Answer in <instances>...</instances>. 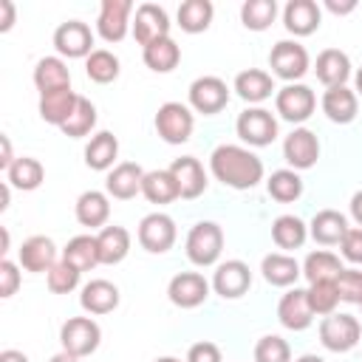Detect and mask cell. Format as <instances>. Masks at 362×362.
Wrapping results in <instances>:
<instances>
[{
  "mask_svg": "<svg viewBox=\"0 0 362 362\" xmlns=\"http://www.w3.org/2000/svg\"><path fill=\"white\" fill-rule=\"evenodd\" d=\"M209 173L215 181L232 189H252L263 181V161L240 144H218L209 156Z\"/></svg>",
  "mask_w": 362,
  "mask_h": 362,
  "instance_id": "obj_1",
  "label": "cell"
},
{
  "mask_svg": "<svg viewBox=\"0 0 362 362\" xmlns=\"http://www.w3.org/2000/svg\"><path fill=\"white\" fill-rule=\"evenodd\" d=\"M223 252V229L215 221H198L187 235V257L192 266H215Z\"/></svg>",
  "mask_w": 362,
  "mask_h": 362,
  "instance_id": "obj_2",
  "label": "cell"
},
{
  "mask_svg": "<svg viewBox=\"0 0 362 362\" xmlns=\"http://www.w3.org/2000/svg\"><path fill=\"white\" fill-rule=\"evenodd\" d=\"M269 68L274 76H280L283 82H300L308 68H311V59H308V51L305 45H300L297 40H280L272 45V54H269Z\"/></svg>",
  "mask_w": 362,
  "mask_h": 362,
  "instance_id": "obj_3",
  "label": "cell"
},
{
  "mask_svg": "<svg viewBox=\"0 0 362 362\" xmlns=\"http://www.w3.org/2000/svg\"><path fill=\"white\" fill-rule=\"evenodd\" d=\"M362 339V325L354 314H328L320 322V342L322 348L334 351V354H348L359 345Z\"/></svg>",
  "mask_w": 362,
  "mask_h": 362,
  "instance_id": "obj_4",
  "label": "cell"
},
{
  "mask_svg": "<svg viewBox=\"0 0 362 362\" xmlns=\"http://www.w3.org/2000/svg\"><path fill=\"white\" fill-rule=\"evenodd\" d=\"M99 342H102V328H99V322L93 317H71L59 328L62 351H68L76 359L90 356L99 348Z\"/></svg>",
  "mask_w": 362,
  "mask_h": 362,
  "instance_id": "obj_5",
  "label": "cell"
},
{
  "mask_svg": "<svg viewBox=\"0 0 362 362\" xmlns=\"http://www.w3.org/2000/svg\"><path fill=\"white\" fill-rule=\"evenodd\" d=\"M235 133L249 147H269L277 139V119L266 107H246L243 113H238Z\"/></svg>",
  "mask_w": 362,
  "mask_h": 362,
  "instance_id": "obj_6",
  "label": "cell"
},
{
  "mask_svg": "<svg viewBox=\"0 0 362 362\" xmlns=\"http://www.w3.org/2000/svg\"><path fill=\"white\" fill-rule=\"evenodd\" d=\"M192 130H195L192 107H187L181 102H164L156 110V133L167 144H184V141H189Z\"/></svg>",
  "mask_w": 362,
  "mask_h": 362,
  "instance_id": "obj_7",
  "label": "cell"
},
{
  "mask_svg": "<svg viewBox=\"0 0 362 362\" xmlns=\"http://www.w3.org/2000/svg\"><path fill=\"white\" fill-rule=\"evenodd\" d=\"M274 110L280 113V119H286L291 124H303L317 110V96L308 85L291 82V85H283L274 93Z\"/></svg>",
  "mask_w": 362,
  "mask_h": 362,
  "instance_id": "obj_8",
  "label": "cell"
},
{
  "mask_svg": "<svg viewBox=\"0 0 362 362\" xmlns=\"http://www.w3.org/2000/svg\"><path fill=\"white\" fill-rule=\"evenodd\" d=\"M136 235H139L141 249H147L150 255H164V252L173 249V243L178 238V229H175V221L167 212H150V215L141 218Z\"/></svg>",
  "mask_w": 362,
  "mask_h": 362,
  "instance_id": "obj_9",
  "label": "cell"
},
{
  "mask_svg": "<svg viewBox=\"0 0 362 362\" xmlns=\"http://www.w3.org/2000/svg\"><path fill=\"white\" fill-rule=\"evenodd\" d=\"M54 48L59 57H68V59H79V57H90L96 48H93V31L88 23L82 20H65L57 25L54 31Z\"/></svg>",
  "mask_w": 362,
  "mask_h": 362,
  "instance_id": "obj_10",
  "label": "cell"
},
{
  "mask_svg": "<svg viewBox=\"0 0 362 362\" xmlns=\"http://www.w3.org/2000/svg\"><path fill=\"white\" fill-rule=\"evenodd\" d=\"M133 3L130 0H102L99 17H96V34L105 42H122L127 31L133 28Z\"/></svg>",
  "mask_w": 362,
  "mask_h": 362,
  "instance_id": "obj_11",
  "label": "cell"
},
{
  "mask_svg": "<svg viewBox=\"0 0 362 362\" xmlns=\"http://www.w3.org/2000/svg\"><path fill=\"white\" fill-rule=\"evenodd\" d=\"M229 105V88L221 76H198L189 85V107L204 116H215Z\"/></svg>",
  "mask_w": 362,
  "mask_h": 362,
  "instance_id": "obj_12",
  "label": "cell"
},
{
  "mask_svg": "<svg viewBox=\"0 0 362 362\" xmlns=\"http://www.w3.org/2000/svg\"><path fill=\"white\" fill-rule=\"evenodd\" d=\"M283 158L291 170H311L320 158V139L314 130L308 127H294L286 139H283Z\"/></svg>",
  "mask_w": 362,
  "mask_h": 362,
  "instance_id": "obj_13",
  "label": "cell"
},
{
  "mask_svg": "<svg viewBox=\"0 0 362 362\" xmlns=\"http://www.w3.org/2000/svg\"><path fill=\"white\" fill-rule=\"evenodd\" d=\"M209 288L212 283L201 272H178L167 286V297L178 308H198L209 297Z\"/></svg>",
  "mask_w": 362,
  "mask_h": 362,
  "instance_id": "obj_14",
  "label": "cell"
},
{
  "mask_svg": "<svg viewBox=\"0 0 362 362\" xmlns=\"http://www.w3.org/2000/svg\"><path fill=\"white\" fill-rule=\"evenodd\" d=\"M252 286V272L243 260H223L215 266L212 274V291L223 300H238L249 291Z\"/></svg>",
  "mask_w": 362,
  "mask_h": 362,
  "instance_id": "obj_15",
  "label": "cell"
},
{
  "mask_svg": "<svg viewBox=\"0 0 362 362\" xmlns=\"http://www.w3.org/2000/svg\"><path fill=\"white\" fill-rule=\"evenodd\" d=\"M133 37L141 48L156 40L170 37V14L156 3H141L133 17Z\"/></svg>",
  "mask_w": 362,
  "mask_h": 362,
  "instance_id": "obj_16",
  "label": "cell"
},
{
  "mask_svg": "<svg viewBox=\"0 0 362 362\" xmlns=\"http://www.w3.org/2000/svg\"><path fill=\"white\" fill-rule=\"evenodd\" d=\"M17 260H20V266H23L25 272H34V274H40V272L48 274V272L59 263V260H57V246H54V240L45 238V235H31V238H25V240L20 243Z\"/></svg>",
  "mask_w": 362,
  "mask_h": 362,
  "instance_id": "obj_17",
  "label": "cell"
},
{
  "mask_svg": "<svg viewBox=\"0 0 362 362\" xmlns=\"http://www.w3.org/2000/svg\"><path fill=\"white\" fill-rule=\"evenodd\" d=\"M277 320H280V325L283 328H288V331H305L311 322H314V311H311V305H308V294H305V288H288L283 297H280V303H277Z\"/></svg>",
  "mask_w": 362,
  "mask_h": 362,
  "instance_id": "obj_18",
  "label": "cell"
},
{
  "mask_svg": "<svg viewBox=\"0 0 362 362\" xmlns=\"http://www.w3.org/2000/svg\"><path fill=\"white\" fill-rule=\"evenodd\" d=\"M173 175H175V184H178V195L184 201H192L198 195L206 192V173H204V164L195 158V156H181L175 158L170 167H167Z\"/></svg>",
  "mask_w": 362,
  "mask_h": 362,
  "instance_id": "obj_19",
  "label": "cell"
},
{
  "mask_svg": "<svg viewBox=\"0 0 362 362\" xmlns=\"http://www.w3.org/2000/svg\"><path fill=\"white\" fill-rule=\"evenodd\" d=\"M141 181H144V170L136 161H122L107 173L105 192L116 201H130L141 192Z\"/></svg>",
  "mask_w": 362,
  "mask_h": 362,
  "instance_id": "obj_20",
  "label": "cell"
},
{
  "mask_svg": "<svg viewBox=\"0 0 362 362\" xmlns=\"http://www.w3.org/2000/svg\"><path fill=\"white\" fill-rule=\"evenodd\" d=\"M322 11L314 0H288L283 8V25L294 37H308L320 28Z\"/></svg>",
  "mask_w": 362,
  "mask_h": 362,
  "instance_id": "obj_21",
  "label": "cell"
},
{
  "mask_svg": "<svg viewBox=\"0 0 362 362\" xmlns=\"http://www.w3.org/2000/svg\"><path fill=\"white\" fill-rule=\"evenodd\" d=\"M322 113L334 122V124H351L359 113V96L356 90H351L348 85H339V88H325L322 99Z\"/></svg>",
  "mask_w": 362,
  "mask_h": 362,
  "instance_id": "obj_22",
  "label": "cell"
},
{
  "mask_svg": "<svg viewBox=\"0 0 362 362\" xmlns=\"http://www.w3.org/2000/svg\"><path fill=\"white\" fill-rule=\"evenodd\" d=\"M119 300H122L119 288H116L110 280H102V277L85 283V286H82V294H79V305H82L88 314H93V317H102V314L116 311V308H119Z\"/></svg>",
  "mask_w": 362,
  "mask_h": 362,
  "instance_id": "obj_23",
  "label": "cell"
},
{
  "mask_svg": "<svg viewBox=\"0 0 362 362\" xmlns=\"http://www.w3.org/2000/svg\"><path fill=\"white\" fill-rule=\"evenodd\" d=\"M314 74L325 88H339L351 79V59L339 48H325V51L317 54Z\"/></svg>",
  "mask_w": 362,
  "mask_h": 362,
  "instance_id": "obj_24",
  "label": "cell"
},
{
  "mask_svg": "<svg viewBox=\"0 0 362 362\" xmlns=\"http://www.w3.org/2000/svg\"><path fill=\"white\" fill-rule=\"evenodd\" d=\"M76 221L88 229H105L107 218H110V195L107 192H99V189H85L79 198H76Z\"/></svg>",
  "mask_w": 362,
  "mask_h": 362,
  "instance_id": "obj_25",
  "label": "cell"
},
{
  "mask_svg": "<svg viewBox=\"0 0 362 362\" xmlns=\"http://www.w3.org/2000/svg\"><path fill=\"white\" fill-rule=\"evenodd\" d=\"M348 229H351V226H348V218H345L342 212H337V209H320V212L311 218V223H308V235H311L320 246H337V243L345 238Z\"/></svg>",
  "mask_w": 362,
  "mask_h": 362,
  "instance_id": "obj_26",
  "label": "cell"
},
{
  "mask_svg": "<svg viewBox=\"0 0 362 362\" xmlns=\"http://www.w3.org/2000/svg\"><path fill=\"white\" fill-rule=\"evenodd\" d=\"M260 272H263V280L269 286H277V288H288L297 283V277L303 274V266L291 257V255H283V252H272L260 260Z\"/></svg>",
  "mask_w": 362,
  "mask_h": 362,
  "instance_id": "obj_27",
  "label": "cell"
},
{
  "mask_svg": "<svg viewBox=\"0 0 362 362\" xmlns=\"http://www.w3.org/2000/svg\"><path fill=\"white\" fill-rule=\"evenodd\" d=\"M235 93L243 102H249V105H260V102H266L277 90H274L272 74H266L260 68H246V71H240L235 76Z\"/></svg>",
  "mask_w": 362,
  "mask_h": 362,
  "instance_id": "obj_28",
  "label": "cell"
},
{
  "mask_svg": "<svg viewBox=\"0 0 362 362\" xmlns=\"http://www.w3.org/2000/svg\"><path fill=\"white\" fill-rule=\"evenodd\" d=\"M76 99H79V93H74L71 88H59V90L40 93V119L48 122V124L62 127V124L68 122V116L74 113Z\"/></svg>",
  "mask_w": 362,
  "mask_h": 362,
  "instance_id": "obj_29",
  "label": "cell"
},
{
  "mask_svg": "<svg viewBox=\"0 0 362 362\" xmlns=\"http://www.w3.org/2000/svg\"><path fill=\"white\" fill-rule=\"evenodd\" d=\"M119 158V139L110 130H99L90 136L88 147H85V164L96 173H105L113 167V161Z\"/></svg>",
  "mask_w": 362,
  "mask_h": 362,
  "instance_id": "obj_30",
  "label": "cell"
},
{
  "mask_svg": "<svg viewBox=\"0 0 362 362\" xmlns=\"http://www.w3.org/2000/svg\"><path fill=\"white\" fill-rule=\"evenodd\" d=\"M96 243H99V263L105 266H116L127 257L130 252V232L124 226H105L99 229L96 235Z\"/></svg>",
  "mask_w": 362,
  "mask_h": 362,
  "instance_id": "obj_31",
  "label": "cell"
},
{
  "mask_svg": "<svg viewBox=\"0 0 362 362\" xmlns=\"http://www.w3.org/2000/svg\"><path fill=\"white\" fill-rule=\"evenodd\" d=\"M34 85H37L40 93L71 88V71H68L65 59L62 57H42L34 65Z\"/></svg>",
  "mask_w": 362,
  "mask_h": 362,
  "instance_id": "obj_32",
  "label": "cell"
},
{
  "mask_svg": "<svg viewBox=\"0 0 362 362\" xmlns=\"http://www.w3.org/2000/svg\"><path fill=\"white\" fill-rule=\"evenodd\" d=\"M141 59L150 71L156 74H170L178 62H181V48L173 37H164V40H156L150 45L141 48Z\"/></svg>",
  "mask_w": 362,
  "mask_h": 362,
  "instance_id": "obj_33",
  "label": "cell"
},
{
  "mask_svg": "<svg viewBox=\"0 0 362 362\" xmlns=\"http://www.w3.org/2000/svg\"><path fill=\"white\" fill-rule=\"evenodd\" d=\"M141 195L150 201V204H173L178 195V184H175V175L170 170H150L144 173V181H141Z\"/></svg>",
  "mask_w": 362,
  "mask_h": 362,
  "instance_id": "obj_34",
  "label": "cell"
},
{
  "mask_svg": "<svg viewBox=\"0 0 362 362\" xmlns=\"http://www.w3.org/2000/svg\"><path fill=\"white\" fill-rule=\"evenodd\" d=\"M62 260L71 263L79 272H90L93 266H99V243L96 235H76L68 240V246L62 249Z\"/></svg>",
  "mask_w": 362,
  "mask_h": 362,
  "instance_id": "obj_35",
  "label": "cell"
},
{
  "mask_svg": "<svg viewBox=\"0 0 362 362\" xmlns=\"http://www.w3.org/2000/svg\"><path fill=\"white\" fill-rule=\"evenodd\" d=\"M45 181V170L37 158L31 156H20L8 170H6V184H11L14 189H23V192H31L37 189L40 184Z\"/></svg>",
  "mask_w": 362,
  "mask_h": 362,
  "instance_id": "obj_36",
  "label": "cell"
},
{
  "mask_svg": "<svg viewBox=\"0 0 362 362\" xmlns=\"http://www.w3.org/2000/svg\"><path fill=\"white\" fill-rule=\"evenodd\" d=\"M215 6L209 0H187L178 6V28L187 34H201L212 25Z\"/></svg>",
  "mask_w": 362,
  "mask_h": 362,
  "instance_id": "obj_37",
  "label": "cell"
},
{
  "mask_svg": "<svg viewBox=\"0 0 362 362\" xmlns=\"http://www.w3.org/2000/svg\"><path fill=\"white\" fill-rule=\"evenodd\" d=\"M342 269H345V266L339 263V257H337L334 252H328V249H317V252H311V255L303 260V277H305L308 283L337 280Z\"/></svg>",
  "mask_w": 362,
  "mask_h": 362,
  "instance_id": "obj_38",
  "label": "cell"
},
{
  "mask_svg": "<svg viewBox=\"0 0 362 362\" xmlns=\"http://www.w3.org/2000/svg\"><path fill=\"white\" fill-rule=\"evenodd\" d=\"M308 238V223H303L297 215H280L272 223V240L280 249H300Z\"/></svg>",
  "mask_w": 362,
  "mask_h": 362,
  "instance_id": "obj_39",
  "label": "cell"
},
{
  "mask_svg": "<svg viewBox=\"0 0 362 362\" xmlns=\"http://www.w3.org/2000/svg\"><path fill=\"white\" fill-rule=\"evenodd\" d=\"M266 192L280 204H291L303 195V178L297 170H274L266 181Z\"/></svg>",
  "mask_w": 362,
  "mask_h": 362,
  "instance_id": "obj_40",
  "label": "cell"
},
{
  "mask_svg": "<svg viewBox=\"0 0 362 362\" xmlns=\"http://www.w3.org/2000/svg\"><path fill=\"white\" fill-rule=\"evenodd\" d=\"M119 57L113 54V51H107V48H96L88 59H85V74H88V79L90 82H96V85H110L116 76H119Z\"/></svg>",
  "mask_w": 362,
  "mask_h": 362,
  "instance_id": "obj_41",
  "label": "cell"
},
{
  "mask_svg": "<svg viewBox=\"0 0 362 362\" xmlns=\"http://www.w3.org/2000/svg\"><path fill=\"white\" fill-rule=\"evenodd\" d=\"M277 17V3L274 0H246L240 6V23L249 31H266Z\"/></svg>",
  "mask_w": 362,
  "mask_h": 362,
  "instance_id": "obj_42",
  "label": "cell"
},
{
  "mask_svg": "<svg viewBox=\"0 0 362 362\" xmlns=\"http://www.w3.org/2000/svg\"><path fill=\"white\" fill-rule=\"evenodd\" d=\"M93 127H96V107H93L90 99L79 96L74 113L68 116V122H65L59 130H62L65 136H71V139H82V136H88Z\"/></svg>",
  "mask_w": 362,
  "mask_h": 362,
  "instance_id": "obj_43",
  "label": "cell"
},
{
  "mask_svg": "<svg viewBox=\"0 0 362 362\" xmlns=\"http://www.w3.org/2000/svg\"><path fill=\"white\" fill-rule=\"evenodd\" d=\"M305 294H308V305H311L314 317H328V314H334L337 305H339V291H337V283H334V280L308 283Z\"/></svg>",
  "mask_w": 362,
  "mask_h": 362,
  "instance_id": "obj_44",
  "label": "cell"
},
{
  "mask_svg": "<svg viewBox=\"0 0 362 362\" xmlns=\"http://www.w3.org/2000/svg\"><path fill=\"white\" fill-rule=\"evenodd\" d=\"M255 362H291V348L283 337L266 334L255 345Z\"/></svg>",
  "mask_w": 362,
  "mask_h": 362,
  "instance_id": "obj_45",
  "label": "cell"
},
{
  "mask_svg": "<svg viewBox=\"0 0 362 362\" xmlns=\"http://www.w3.org/2000/svg\"><path fill=\"white\" fill-rule=\"evenodd\" d=\"M79 277H82V272H79V269H74V266H71V263H65V260H59V263L45 274L48 288H51L54 294H71V291L79 286Z\"/></svg>",
  "mask_w": 362,
  "mask_h": 362,
  "instance_id": "obj_46",
  "label": "cell"
},
{
  "mask_svg": "<svg viewBox=\"0 0 362 362\" xmlns=\"http://www.w3.org/2000/svg\"><path fill=\"white\" fill-rule=\"evenodd\" d=\"M339 291V303H362V272L359 269H342L339 277L334 280Z\"/></svg>",
  "mask_w": 362,
  "mask_h": 362,
  "instance_id": "obj_47",
  "label": "cell"
},
{
  "mask_svg": "<svg viewBox=\"0 0 362 362\" xmlns=\"http://www.w3.org/2000/svg\"><path fill=\"white\" fill-rule=\"evenodd\" d=\"M339 249H342V257L348 263H362V226H351L345 232V238L339 240Z\"/></svg>",
  "mask_w": 362,
  "mask_h": 362,
  "instance_id": "obj_48",
  "label": "cell"
},
{
  "mask_svg": "<svg viewBox=\"0 0 362 362\" xmlns=\"http://www.w3.org/2000/svg\"><path fill=\"white\" fill-rule=\"evenodd\" d=\"M20 288V266L8 257L0 260V297H11Z\"/></svg>",
  "mask_w": 362,
  "mask_h": 362,
  "instance_id": "obj_49",
  "label": "cell"
},
{
  "mask_svg": "<svg viewBox=\"0 0 362 362\" xmlns=\"http://www.w3.org/2000/svg\"><path fill=\"white\" fill-rule=\"evenodd\" d=\"M187 362H223V356H221V348H218L215 342L201 339V342L189 345V351H187Z\"/></svg>",
  "mask_w": 362,
  "mask_h": 362,
  "instance_id": "obj_50",
  "label": "cell"
},
{
  "mask_svg": "<svg viewBox=\"0 0 362 362\" xmlns=\"http://www.w3.org/2000/svg\"><path fill=\"white\" fill-rule=\"evenodd\" d=\"M0 11H3V20H0V31L6 34V31L14 25V3H11V0H0Z\"/></svg>",
  "mask_w": 362,
  "mask_h": 362,
  "instance_id": "obj_51",
  "label": "cell"
},
{
  "mask_svg": "<svg viewBox=\"0 0 362 362\" xmlns=\"http://www.w3.org/2000/svg\"><path fill=\"white\" fill-rule=\"evenodd\" d=\"M14 161H17V158H14V153H11V141H8V136H0V167L8 170Z\"/></svg>",
  "mask_w": 362,
  "mask_h": 362,
  "instance_id": "obj_52",
  "label": "cell"
},
{
  "mask_svg": "<svg viewBox=\"0 0 362 362\" xmlns=\"http://www.w3.org/2000/svg\"><path fill=\"white\" fill-rule=\"evenodd\" d=\"M325 8L331 14H351L356 8V0H345V3H337V0H325Z\"/></svg>",
  "mask_w": 362,
  "mask_h": 362,
  "instance_id": "obj_53",
  "label": "cell"
},
{
  "mask_svg": "<svg viewBox=\"0 0 362 362\" xmlns=\"http://www.w3.org/2000/svg\"><path fill=\"white\" fill-rule=\"evenodd\" d=\"M351 218L362 226V189H359V192H354V198H351Z\"/></svg>",
  "mask_w": 362,
  "mask_h": 362,
  "instance_id": "obj_54",
  "label": "cell"
},
{
  "mask_svg": "<svg viewBox=\"0 0 362 362\" xmlns=\"http://www.w3.org/2000/svg\"><path fill=\"white\" fill-rule=\"evenodd\" d=\"M0 362H31L23 351H14V348H6L3 354H0Z\"/></svg>",
  "mask_w": 362,
  "mask_h": 362,
  "instance_id": "obj_55",
  "label": "cell"
},
{
  "mask_svg": "<svg viewBox=\"0 0 362 362\" xmlns=\"http://www.w3.org/2000/svg\"><path fill=\"white\" fill-rule=\"evenodd\" d=\"M48 362H79V359H76V356H71L68 351H59V354H54Z\"/></svg>",
  "mask_w": 362,
  "mask_h": 362,
  "instance_id": "obj_56",
  "label": "cell"
},
{
  "mask_svg": "<svg viewBox=\"0 0 362 362\" xmlns=\"http://www.w3.org/2000/svg\"><path fill=\"white\" fill-rule=\"evenodd\" d=\"M294 362H325L322 356H317V354H303L300 359H294Z\"/></svg>",
  "mask_w": 362,
  "mask_h": 362,
  "instance_id": "obj_57",
  "label": "cell"
},
{
  "mask_svg": "<svg viewBox=\"0 0 362 362\" xmlns=\"http://www.w3.org/2000/svg\"><path fill=\"white\" fill-rule=\"evenodd\" d=\"M354 82H356V96H362V68L354 74Z\"/></svg>",
  "mask_w": 362,
  "mask_h": 362,
  "instance_id": "obj_58",
  "label": "cell"
},
{
  "mask_svg": "<svg viewBox=\"0 0 362 362\" xmlns=\"http://www.w3.org/2000/svg\"><path fill=\"white\" fill-rule=\"evenodd\" d=\"M153 362H181V359H175V356H158V359H153Z\"/></svg>",
  "mask_w": 362,
  "mask_h": 362,
  "instance_id": "obj_59",
  "label": "cell"
},
{
  "mask_svg": "<svg viewBox=\"0 0 362 362\" xmlns=\"http://www.w3.org/2000/svg\"><path fill=\"white\" fill-rule=\"evenodd\" d=\"M359 308H362V303H359Z\"/></svg>",
  "mask_w": 362,
  "mask_h": 362,
  "instance_id": "obj_60",
  "label": "cell"
}]
</instances>
